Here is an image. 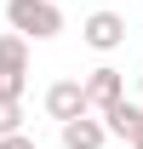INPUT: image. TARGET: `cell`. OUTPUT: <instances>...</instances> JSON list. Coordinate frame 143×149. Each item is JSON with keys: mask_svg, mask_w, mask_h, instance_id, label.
Here are the masks:
<instances>
[{"mask_svg": "<svg viewBox=\"0 0 143 149\" xmlns=\"http://www.w3.org/2000/svg\"><path fill=\"white\" fill-rule=\"evenodd\" d=\"M6 23H12V35H23V40L63 35V12H57L52 0H6Z\"/></svg>", "mask_w": 143, "mask_h": 149, "instance_id": "cell-1", "label": "cell"}, {"mask_svg": "<svg viewBox=\"0 0 143 149\" xmlns=\"http://www.w3.org/2000/svg\"><path fill=\"white\" fill-rule=\"evenodd\" d=\"M137 126H143V109L132 103V97H126V103H115V109L103 115V132H109V138H126V143H132V138H137Z\"/></svg>", "mask_w": 143, "mask_h": 149, "instance_id": "cell-6", "label": "cell"}, {"mask_svg": "<svg viewBox=\"0 0 143 149\" xmlns=\"http://www.w3.org/2000/svg\"><path fill=\"white\" fill-rule=\"evenodd\" d=\"M132 149H143V126H137V138H132Z\"/></svg>", "mask_w": 143, "mask_h": 149, "instance_id": "cell-11", "label": "cell"}, {"mask_svg": "<svg viewBox=\"0 0 143 149\" xmlns=\"http://www.w3.org/2000/svg\"><path fill=\"white\" fill-rule=\"evenodd\" d=\"M0 103H23V74L17 69H0Z\"/></svg>", "mask_w": 143, "mask_h": 149, "instance_id": "cell-8", "label": "cell"}, {"mask_svg": "<svg viewBox=\"0 0 143 149\" xmlns=\"http://www.w3.org/2000/svg\"><path fill=\"white\" fill-rule=\"evenodd\" d=\"M63 149H103L109 143V132H103V120H92V115H80V120H63Z\"/></svg>", "mask_w": 143, "mask_h": 149, "instance_id": "cell-5", "label": "cell"}, {"mask_svg": "<svg viewBox=\"0 0 143 149\" xmlns=\"http://www.w3.org/2000/svg\"><path fill=\"white\" fill-rule=\"evenodd\" d=\"M46 115H52L57 126H63V120H80V115H86L80 80H52V86H46Z\"/></svg>", "mask_w": 143, "mask_h": 149, "instance_id": "cell-4", "label": "cell"}, {"mask_svg": "<svg viewBox=\"0 0 143 149\" xmlns=\"http://www.w3.org/2000/svg\"><path fill=\"white\" fill-rule=\"evenodd\" d=\"M0 149H35V138L29 132H12V138H0Z\"/></svg>", "mask_w": 143, "mask_h": 149, "instance_id": "cell-10", "label": "cell"}, {"mask_svg": "<svg viewBox=\"0 0 143 149\" xmlns=\"http://www.w3.org/2000/svg\"><path fill=\"white\" fill-rule=\"evenodd\" d=\"M0 69H17V74H29V40L23 35H0Z\"/></svg>", "mask_w": 143, "mask_h": 149, "instance_id": "cell-7", "label": "cell"}, {"mask_svg": "<svg viewBox=\"0 0 143 149\" xmlns=\"http://www.w3.org/2000/svg\"><path fill=\"white\" fill-rule=\"evenodd\" d=\"M23 132V103H0V138Z\"/></svg>", "mask_w": 143, "mask_h": 149, "instance_id": "cell-9", "label": "cell"}, {"mask_svg": "<svg viewBox=\"0 0 143 149\" xmlns=\"http://www.w3.org/2000/svg\"><path fill=\"white\" fill-rule=\"evenodd\" d=\"M80 92H86V115H109L115 103H126V74L109 69V63H97V69L80 80Z\"/></svg>", "mask_w": 143, "mask_h": 149, "instance_id": "cell-2", "label": "cell"}, {"mask_svg": "<svg viewBox=\"0 0 143 149\" xmlns=\"http://www.w3.org/2000/svg\"><path fill=\"white\" fill-rule=\"evenodd\" d=\"M80 40H86L92 52H115V46H126V17L120 12H92L80 23Z\"/></svg>", "mask_w": 143, "mask_h": 149, "instance_id": "cell-3", "label": "cell"}]
</instances>
